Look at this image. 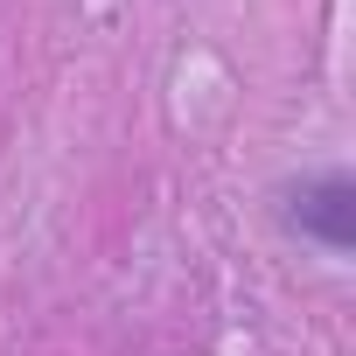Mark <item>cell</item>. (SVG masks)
<instances>
[{
    "label": "cell",
    "mask_w": 356,
    "mask_h": 356,
    "mask_svg": "<svg viewBox=\"0 0 356 356\" xmlns=\"http://www.w3.org/2000/svg\"><path fill=\"white\" fill-rule=\"evenodd\" d=\"M280 224L321 252H349L356 245V182L342 168H321V175H300V182L280 189Z\"/></svg>",
    "instance_id": "cell-1"
}]
</instances>
